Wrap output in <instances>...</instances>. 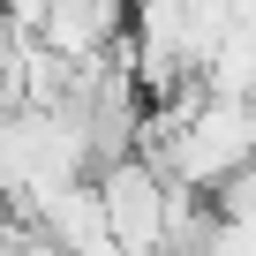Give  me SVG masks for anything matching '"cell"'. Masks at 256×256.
I'll return each mask as SVG.
<instances>
[{
	"label": "cell",
	"mask_w": 256,
	"mask_h": 256,
	"mask_svg": "<svg viewBox=\"0 0 256 256\" xmlns=\"http://www.w3.org/2000/svg\"><path fill=\"white\" fill-rule=\"evenodd\" d=\"M98 196H106V218H113V241L120 256H166V211H174V181L128 151L113 166H98Z\"/></svg>",
	"instance_id": "obj_1"
}]
</instances>
